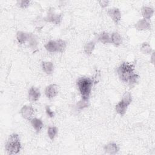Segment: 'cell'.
Instances as JSON below:
<instances>
[{
  "mask_svg": "<svg viewBox=\"0 0 155 155\" xmlns=\"http://www.w3.org/2000/svg\"><path fill=\"white\" fill-rule=\"evenodd\" d=\"M77 85L82 96V99L88 100L92 88V81L88 78L81 77L78 79Z\"/></svg>",
  "mask_w": 155,
  "mask_h": 155,
  "instance_id": "1",
  "label": "cell"
},
{
  "mask_svg": "<svg viewBox=\"0 0 155 155\" xmlns=\"http://www.w3.org/2000/svg\"><path fill=\"white\" fill-rule=\"evenodd\" d=\"M5 149L8 154H16L21 149V143L18 134L16 133L9 136L6 145Z\"/></svg>",
  "mask_w": 155,
  "mask_h": 155,
  "instance_id": "2",
  "label": "cell"
},
{
  "mask_svg": "<svg viewBox=\"0 0 155 155\" xmlns=\"http://www.w3.org/2000/svg\"><path fill=\"white\" fill-rule=\"evenodd\" d=\"M134 70V65L130 62H123L120 65L117 69V73L120 79L124 82H128L130 78L133 76Z\"/></svg>",
  "mask_w": 155,
  "mask_h": 155,
  "instance_id": "3",
  "label": "cell"
},
{
  "mask_svg": "<svg viewBox=\"0 0 155 155\" xmlns=\"http://www.w3.org/2000/svg\"><path fill=\"white\" fill-rule=\"evenodd\" d=\"M21 114L22 116L27 119V120H31L33 119V116L34 115V109L33 108L29 105H24L21 109Z\"/></svg>",
  "mask_w": 155,
  "mask_h": 155,
  "instance_id": "4",
  "label": "cell"
},
{
  "mask_svg": "<svg viewBox=\"0 0 155 155\" xmlns=\"http://www.w3.org/2000/svg\"><path fill=\"white\" fill-rule=\"evenodd\" d=\"M107 13L115 24H118L119 23L121 19V12L118 8L114 7L110 8L108 9Z\"/></svg>",
  "mask_w": 155,
  "mask_h": 155,
  "instance_id": "5",
  "label": "cell"
},
{
  "mask_svg": "<svg viewBox=\"0 0 155 155\" xmlns=\"http://www.w3.org/2000/svg\"><path fill=\"white\" fill-rule=\"evenodd\" d=\"M58 93V87L56 84H52L48 85L45 90V94L48 99L54 97Z\"/></svg>",
  "mask_w": 155,
  "mask_h": 155,
  "instance_id": "6",
  "label": "cell"
},
{
  "mask_svg": "<svg viewBox=\"0 0 155 155\" xmlns=\"http://www.w3.org/2000/svg\"><path fill=\"white\" fill-rule=\"evenodd\" d=\"M41 96L40 90L35 87H31L28 92V99L31 102H36L37 101Z\"/></svg>",
  "mask_w": 155,
  "mask_h": 155,
  "instance_id": "7",
  "label": "cell"
},
{
  "mask_svg": "<svg viewBox=\"0 0 155 155\" xmlns=\"http://www.w3.org/2000/svg\"><path fill=\"white\" fill-rule=\"evenodd\" d=\"M135 27L138 30H147L151 28V25L148 20L143 18L136 22Z\"/></svg>",
  "mask_w": 155,
  "mask_h": 155,
  "instance_id": "8",
  "label": "cell"
},
{
  "mask_svg": "<svg viewBox=\"0 0 155 155\" xmlns=\"http://www.w3.org/2000/svg\"><path fill=\"white\" fill-rule=\"evenodd\" d=\"M104 150L107 154H114L119 151V148L116 143L114 142H111L104 147Z\"/></svg>",
  "mask_w": 155,
  "mask_h": 155,
  "instance_id": "9",
  "label": "cell"
},
{
  "mask_svg": "<svg viewBox=\"0 0 155 155\" xmlns=\"http://www.w3.org/2000/svg\"><path fill=\"white\" fill-rule=\"evenodd\" d=\"M154 12V8L150 6H143L142 8V15L143 19H150L153 15Z\"/></svg>",
  "mask_w": 155,
  "mask_h": 155,
  "instance_id": "10",
  "label": "cell"
},
{
  "mask_svg": "<svg viewBox=\"0 0 155 155\" xmlns=\"http://www.w3.org/2000/svg\"><path fill=\"white\" fill-rule=\"evenodd\" d=\"M129 105H127L126 103L123 102L122 101H119L115 107L116 111L120 116H124L127 110V108Z\"/></svg>",
  "mask_w": 155,
  "mask_h": 155,
  "instance_id": "11",
  "label": "cell"
},
{
  "mask_svg": "<svg viewBox=\"0 0 155 155\" xmlns=\"http://www.w3.org/2000/svg\"><path fill=\"white\" fill-rule=\"evenodd\" d=\"M61 20V15L55 14L53 12H50L45 18V21L48 22H52L55 24H58Z\"/></svg>",
  "mask_w": 155,
  "mask_h": 155,
  "instance_id": "12",
  "label": "cell"
},
{
  "mask_svg": "<svg viewBox=\"0 0 155 155\" xmlns=\"http://www.w3.org/2000/svg\"><path fill=\"white\" fill-rule=\"evenodd\" d=\"M31 124L33 128L37 133H39L43 127V122L41 119L38 118H33L31 120Z\"/></svg>",
  "mask_w": 155,
  "mask_h": 155,
  "instance_id": "13",
  "label": "cell"
},
{
  "mask_svg": "<svg viewBox=\"0 0 155 155\" xmlns=\"http://www.w3.org/2000/svg\"><path fill=\"white\" fill-rule=\"evenodd\" d=\"M42 68L43 71L47 74H50L53 72L54 65L51 62L44 61L42 62Z\"/></svg>",
  "mask_w": 155,
  "mask_h": 155,
  "instance_id": "14",
  "label": "cell"
},
{
  "mask_svg": "<svg viewBox=\"0 0 155 155\" xmlns=\"http://www.w3.org/2000/svg\"><path fill=\"white\" fill-rule=\"evenodd\" d=\"M111 43L116 46H119L122 43V38L121 35L117 32H113L111 36Z\"/></svg>",
  "mask_w": 155,
  "mask_h": 155,
  "instance_id": "15",
  "label": "cell"
},
{
  "mask_svg": "<svg viewBox=\"0 0 155 155\" xmlns=\"http://www.w3.org/2000/svg\"><path fill=\"white\" fill-rule=\"evenodd\" d=\"M28 38V33H26L22 31H19L16 33V39L19 44H23L26 42Z\"/></svg>",
  "mask_w": 155,
  "mask_h": 155,
  "instance_id": "16",
  "label": "cell"
},
{
  "mask_svg": "<svg viewBox=\"0 0 155 155\" xmlns=\"http://www.w3.org/2000/svg\"><path fill=\"white\" fill-rule=\"evenodd\" d=\"M98 40L104 44L111 43L110 36L107 32L105 31H103L99 34L98 36Z\"/></svg>",
  "mask_w": 155,
  "mask_h": 155,
  "instance_id": "17",
  "label": "cell"
},
{
  "mask_svg": "<svg viewBox=\"0 0 155 155\" xmlns=\"http://www.w3.org/2000/svg\"><path fill=\"white\" fill-rule=\"evenodd\" d=\"M95 45H96V42L94 41H91L86 43L84 46L85 53L89 55L93 53V51L95 48Z\"/></svg>",
  "mask_w": 155,
  "mask_h": 155,
  "instance_id": "18",
  "label": "cell"
},
{
  "mask_svg": "<svg viewBox=\"0 0 155 155\" xmlns=\"http://www.w3.org/2000/svg\"><path fill=\"white\" fill-rule=\"evenodd\" d=\"M45 48L49 52L57 51V45H56V41H53V40L49 41L45 44Z\"/></svg>",
  "mask_w": 155,
  "mask_h": 155,
  "instance_id": "19",
  "label": "cell"
},
{
  "mask_svg": "<svg viewBox=\"0 0 155 155\" xmlns=\"http://www.w3.org/2000/svg\"><path fill=\"white\" fill-rule=\"evenodd\" d=\"M57 45V51L58 52H63L67 47V43L64 40L59 39L56 41Z\"/></svg>",
  "mask_w": 155,
  "mask_h": 155,
  "instance_id": "20",
  "label": "cell"
},
{
  "mask_svg": "<svg viewBox=\"0 0 155 155\" xmlns=\"http://www.w3.org/2000/svg\"><path fill=\"white\" fill-rule=\"evenodd\" d=\"M140 51L145 54H149L151 53L152 48L148 42H143L140 46Z\"/></svg>",
  "mask_w": 155,
  "mask_h": 155,
  "instance_id": "21",
  "label": "cell"
},
{
  "mask_svg": "<svg viewBox=\"0 0 155 155\" xmlns=\"http://www.w3.org/2000/svg\"><path fill=\"white\" fill-rule=\"evenodd\" d=\"M57 133H58V128L56 127L52 126V127H49L48 128L47 134L49 138L51 140H53L54 139Z\"/></svg>",
  "mask_w": 155,
  "mask_h": 155,
  "instance_id": "22",
  "label": "cell"
},
{
  "mask_svg": "<svg viewBox=\"0 0 155 155\" xmlns=\"http://www.w3.org/2000/svg\"><path fill=\"white\" fill-rule=\"evenodd\" d=\"M27 42H28V45L30 47L32 48H35L36 47L37 41L33 35L28 34V38Z\"/></svg>",
  "mask_w": 155,
  "mask_h": 155,
  "instance_id": "23",
  "label": "cell"
},
{
  "mask_svg": "<svg viewBox=\"0 0 155 155\" xmlns=\"http://www.w3.org/2000/svg\"><path fill=\"white\" fill-rule=\"evenodd\" d=\"M121 101H122L123 102L126 103L127 105H130V104L132 102V96H131V93L130 92H125L123 94Z\"/></svg>",
  "mask_w": 155,
  "mask_h": 155,
  "instance_id": "24",
  "label": "cell"
},
{
  "mask_svg": "<svg viewBox=\"0 0 155 155\" xmlns=\"http://www.w3.org/2000/svg\"><path fill=\"white\" fill-rule=\"evenodd\" d=\"M139 79V76L136 73H134L133 74V76L130 78V79H129L128 84L130 85H133L138 82Z\"/></svg>",
  "mask_w": 155,
  "mask_h": 155,
  "instance_id": "25",
  "label": "cell"
},
{
  "mask_svg": "<svg viewBox=\"0 0 155 155\" xmlns=\"http://www.w3.org/2000/svg\"><path fill=\"white\" fill-rule=\"evenodd\" d=\"M30 3L29 1H17L18 5L21 8H26L27 7Z\"/></svg>",
  "mask_w": 155,
  "mask_h": 155,
  "instance_id": "26",
  "label": "cell"
},
{
  "mask_svg": "<svg viewBox=\"0 0 155 155\" xmlns=\"http://www.w3.org/2000/svg\"><path fill=\"white\" fill-rule=\"evenodd\" d=\"M87 105H88V100H85L82 99V100L78 103V107L79 108H81V109L87 107Z\"/></svg>",
  "mask_w": 155,
  "mask_h": 155,
  "instance_id": "27",
  "label": "cell"
},
{
  "mask_svg": "<svg viewBox=\"0 0 155 155\" xmlns=\"http://www.w3.org/2000/svg\"><path fill=\"white\" fill-rule=\"evenodd\" d=\"M45 111H46V113H47L48 117L51 118V117H53L54 116V111H53L51 110L50 107L49 106H48V105L45 106Z\"/></svg>",
  "mask_w": 155,
  "mask_h": 155,
  "instance_id": "28",
  "label": "cell"
},
{
  "mask_svg": "<svg viewBox=\"0 0 155 155\" xmlns=\"http://www.w3.org/2000/svg\"><path fill=\"white\" fill-rule=\"evenodd\" d=\"M99 5L102 8H105L108 6V5L109 4V1H99Z\"/></svg>",
  "mask_w": 155,
  "mask_h": 155,
  "instance_id": "29",
  "label": "cell"
},
{
  "mask_svg": "<svg viewBox=\"0 0 155 155\" xmlns=\"http://www.w3.org/2000/svg\"><path fill=\"white\" fill-rule=\"evenodd\" d=\"M151 61L152 62V64H154V51H153V53H152V54H151Z\"/></svg>",
  "mask_w": 155,
  "mask_h": 155,
  "instance_id": "30",
  "label": "cell"
}]
</instances>
